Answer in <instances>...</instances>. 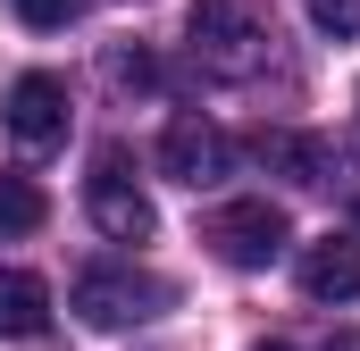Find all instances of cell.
<instances>
[{"label": "cell", "mask_w": 360, "mask_h": 351, "mask_svg": "<svg viewBox=\"0 0 360 351\" xmlns=\"http://www.w3.org/2000/svg\"><path fill=\"white\" fill-rule=\"evenodd\" d=\"M42 218H51L42 184H34V176H0V234H34Z\"/></svg>", "instance_id": "30bf717a"}, {"label": "cell", "mask_w": 360, "mask_h": 351, "mask_svg": "<svg viewBox=\"0 0 360 351\" xmlns=\"http://www.w3.org/2000/svg\"><path fill=\"white\" fill-rule=\"evenodd\" d=\"M84 209H92V226H101L109 243H151V234H160V209L126 184V159H117V151H101V168H92V184H84Z\"/></svg>", "instance_id": "8992f818"}, {"label": "cell", "mask_w": 360, "mask_h": 351, "mask_svg": "<svg viewBox=\"0 0 360 351\" xmlns=\"http://www.w3.org/2000/svg\"><path fill=\"white\" fill-rule=\"evenodd\" d=\"M252 351H293V343H276V335H269V343H252Z\"/></svg>", "instance_id": "9a60e30c"}, {"label": "cell", "mask_w": 360, "mask_h": 351, "mask_svg": "<svg viewBox=\"0 0 360 351\" xmlns=\"http://www.w3.org/2000/svg\"><path fill=\"white\" fill-rule=\"evenodd\" d=\"M76 8H84V0H17V17H25V25H42V34L76 25Z\"/></svg>", "instance_id": "7c38bea8"}, {"label": "cell", "mask_w": 360, "mask_h": 351, "mask_svg": "<svg viewBox=\"0 0 360 351\" xmlns=\"http://www.w3.org/2000/svg\"><path fill=\"white\" fill-rule=\"evenodd\" d=\"M51 326V284L34 267H0V335L8 343H34Z\"/></svg>", "instance_id": "9c48e42d"}, {"label": "cell", "mask_w": 360, "mask_h": 351, "mask_svg": "<svg viewBox=\"0 0 360 351\" xmlns=\"http://www.w3.org/2000/svg\"><path fill=\"white\" fill-rule=\"evenodd\" d=\"M160 176H176V184H193V192L226 184V176H235L226 126H210V117H168V134H160Z\"/></svg>", "instance_id": "5b68a950"}, {"label": "cell", "mask_w": 360, "mask_h": 351, "mask_svg": "<svg viewBox=\"0 0 360 351\" xmlns=\"http://www.w3.org/2000/svg\"><path fill=\"white\" fill-rule=\"evenodd\" d=\"M327 351H360V335H335V343H327Z\"/></svg>", "instance_id": "5bb4252c"}, {"label": "cell", "mask_w": 360, "mask_h": 351, "mask_svg": "<svg viewBox=\"0 0 360 351\" xmlns=\"http://www.w3.org/2000/svg\"><path fill=\"white\" fill-rule=\"evenodd\" d=\"M184 42H193V59H201L210 76L252 84V76L269 67V51H276V17H269V0H193Z\"/></svg>", "instance_id": "6da1fadb"}, {"label": "cell", "mask_w": 360, "mask_h": 351, "mask_svg": "<svg viewBox=\"0 0 360 351\" xmlns=\"http://www.w3.org/2000/svg\"><path fill=\"white\" fill-rule=\"evenodd\" d=\"M310 25L319 34H360V0H310Z\"/></svg>", "instance_id": "4fadbf2b"}, {"label": "cell", "mask_w": 360, "mask_h": 351, "mask_svg": "<svg viewBox=\"0 0 360 351\" xmlns=\"http://www.w3.org/2000/svg\"><path fill=\"white\" fill-rule=\"evenodd\" d=\"M252 159L269 176H285V184H335V143L327 134H302V126H260L252 134Z\"/></svg>", "instance_id": "52a82bcc"}, {"label": "cell", "mask_w": 360, "mask_h": 351, "mask_svg": "<svg viewBox=\"0 0 360 351\" xmlns=\"http://www.w3.org/2000/svg\"><path fill=\"white\" fill-rule=\"evenodd\" d=\"M0 126H8V143L17 151H59L68 143V84L59 76H17V84L0 92Z\"/></svg>", "instance_id": "277c9868"}, {"label": "cell", "mask_w": 360, "mask_h": 351, "mask_svg": "<svg viewBox=\"0 0 360 351\" xmlns=\"http://www.w3.org/2000/svg\"><path fill=\"white\" fill-rule=\"evenodd\" d=\"M109 84H117V92H151V84H160L151 51H109Z\"/></svg>", "instance_id": "8fae6325"}, {"label": "cell", "mask_w": 360, "mask_h": 351, "mask_svg": "<svg viewBox=\"0 0 360 351\" xmlns=\"http://www.w3.org/2000/svg\"><path fill=\"white\" fill-rule=\"evenodd\" d=\"M201 243H210L226 267H276V260H285V243H293V226H285L276 201H226V209H210Z\"/></svg>", "instance_id": "3957f363"}, {"label": "cell", "mask_w": 360, "mask_h": 351, "mask_svg": "<svg viewBox=\"0 0 360 351\" xmlns=\"http://www.w3.org/2000/svg\"><path fill=\"white\" fill-rule=\"evenodd\" d=\"M302 293L310 301H352L360 293V234H327L302 251Z\"/></svg>", "instance_id": "ba28073f"}, {"label": "cell", "mask_w": 360, "mask_h": 351, "mask_svg": "<svg viewBox=\"0 0 360 351\" xmlns=\"http://www.w3.org/2000/svg\"><path fill=\"white\" fill-rule=\"evenodd\" d=\"M68 310H76L84 326H101V335H117V326L160 318V310H168V284L143 276V267H84V276L68 284Z\"/></svg>", "instance_id": "7a4b0ae2"}]
</instances>
